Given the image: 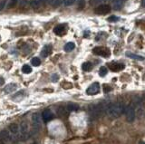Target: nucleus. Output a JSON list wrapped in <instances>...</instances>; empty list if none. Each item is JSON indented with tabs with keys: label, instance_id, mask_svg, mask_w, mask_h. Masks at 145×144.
Here are the masks:
<instances>
[{
	"label": "nucleus",
	"instance_id": "bb28decb",
	"mask_svg": "<svg viewBox=\"0 0 145 144\" xmlns=\"http://www.w3.org/2000/svg\"><path fill=\"white\" fill-rule=\"evenodd\" d=\"M119 20V17L115 16V15H112L108 18V21L109 22H117Z\"/></svg>",
	"mask_w": 145,
	"mask_h": 144
},
{
	"label": "nucleus",
	"instance_id": "7c9ffc66",
	"mask_svg": "<svg viewBox=\"0 0 145 144\" xmlns=\"http://www.w3.org/2000/svg\"><path fill=\"white\" fill-rule=\"evenodd\" d=\"M95 2H101V1H103V0H94Z\"/></svg>",
	"mask_w": 145,
	"mask_h": 144
},
{
	"label": "nucleus",
	"instance_id": "473e14b6",
	"mask_svg": "<svg viewBox=\"0 0 145 144\" xmlns=\"http://www.w3.org/2000/svg\"><path fill=\"white\" fill-rule=\"evenodd\" d=\"M103 1H105V2H108V1H110V0H103Z\"/></svg>",
	"mask_w": 145,
	"mask_h": 144
},
{
	"label": "nucleus",
	"instance_id": "a878e982",
	"mask_svg": "<svg viewBox=\"0 0 145 144\" xmlns=\"http://www.w3.org/2000/svg\"><path fill=\"white\" fill-rule=\"evenodd\" d=\"M51 80H52V82H54V83H55V82H57L59 80V76H58V74H56V73H54L52 76H51Z\"/></svg>",
	"mask_w": 145,
	"mask_h": 144
},
{
	"label": "nucleus",
	"instance_id": "4468645a",
	"mask_svg": "<svg viewBox=\"0 0 145 144\" xmlns=\"http://www.w3.org/2000/svg\"><path fill=\"white\" fill-rule=\"evenodd\" d=\"M9 131L14 134H16L19 131V126L16 123H12L9 125Z\"/></svg>",
	"mask_w": 145,
	"mask_h": 144
},
{
	"label": "nucleus",
	"instance_id": "1a4fd4ad",
	"mask_svg": "<svg viewBox=\"0 0 145 144\" xmlns=\"http://www.w3.org/2000/svg\"><path fill=\"white\" fill-rule=\"evenodd\" d=\"M52 53V46L51 45H46V46H44L43 50L41 52V55L43 57H47L51 54Z\"/></svg>",
	"mask_w": 145,
	"mask_h": 144
},
{
	"label": "nucleus",
	"instance_id": "aec40b11",
	"mask_svg": "<svg viewBox=\"0 0 145 144\" xmlns=\"http://www.w3.org/2000/svg\"><path fill=\"white\" fill-rule=\"evenodd\" d=\"M28 124L26 122H22L21 124V131H22V133L23 134H26L27 131H28Z\"/></svg>",
	"mask_w": 145,
	"mask_h": 144
},
{
	"label": "nucleus",
	"instance_id": "6e6552de",
	"mask_svg": "<svg viewBox=\"0 0 145 144\" xmlns=\"http://www.w3.org/2000/svg\"><path fill=\"white\" fill-rule=\"evenodd\" d=\"M32 120L34 122V127L35 128H38L40 127L41 125V120H40V115L38 113H34L32 116Z\"/></svg>",
	"mask_w": 145,
	"mask_h": 144
},
{
	"label": "nucleus",
	"instance_id": "0eeeda50",
	"mask_svg": "<svg viewBox=\"0 0 145 144\" xmlns=\"http://www.w3.org/2000/svg\"><path fill=\"white\" fill-rule=\"evenodd\" d=\"M42 117H43V120H45L46 122H48V121H50L51 120H53L54 114H53V112H51L49 109H46V110L44 111L43 113H42Z\"/></svg>",
	"mask_w": 145,
	"mask_h": 144
},
{
	"label": "nucleus",
	"instance_id": "f257e3e1",
	"mask_svg": "<svg viewBox=\"0 0 145 144\" xmlns=\"http://www.w3.org/2000/svg\"><path fill=\"white\" fill-rule=\"evenodd\" d=\"M107 114L111 118H118L124 112V105L122 103H112L107 107Z\"/></svg>",
	"mask_w": 145,
	"mask_h": 144
},
{
	"label": "nucleus",
	"instance_id": "5701e85b",
	"mask_svg": "<svg viewBox=\"0 0 145 144\" xmlns=\"http://www.w3.org/2000/svg\"><path fill=\"white\" fill-rule=\"evenodd\" d=\"M31 63H32V65L34 66H39V65H41V61H40V59L38 57H34L32 59V61H31Z\"/></svg>",
	"mask_w": 145,
	"mask_h": 144
},
{
	"label": "nucleus",
	"instance_id": "393cba45",
	"mask_svg": "<svg viewBox=\"0 0 145 144\" xmlns=\"http://www.w3.org/2000/svg\"><path fill=\"white\" fill-rule=\"evenodd\" d=\"M16 2H17V0H10V2L8 3V7L9 8H12L14 7L16 5Z\"/></svg>",
	"mask_w": 145,
	"mask_h": 144
},
{
	"label": "nucleus",
	"instance_id": "c85d7f7f",
	"mask_svg": "<svg viewBox=\"0 0 145 144\" xmlns=\"http://www.w3.org/2000/svg\"><path fill=\"white\" fill-rule=\"evenodd\" d=\"M4 84H5V80L3 78H0V85H2Z\"/></svg>",
	"mask_w": 145,
	"mask_h": 144
},
{
	"label": "nucleus",
	"instance_id": "b1692460",
	"mask_svg": "<svg viewBox=\"0 0 145 144\" xmlns=\"http://www.w3.org/2000/svg\"><path fill=\"white\" fill-rule=\"evenodd\" d=\"M76 1H77V0H65L64 4H65V6H66V7H69V6L74 5Z\"/></svg>",
	"mask_w": 145,
	"mask_h": 144
},
{
	"label": "nucleus",
	"instance_id": "412c9836",
	"mask_svg": "<svg viewBox=\"0 0 145 144\" xmlns=\"http://www.w3.org/2000/svg\"><path fill=\"white\" fill-rule=\"evenodd\" d=\"M22 72L26 73V74H28V73H30L32 72V68L28 65H25L24 66L22 67Z\"/></svg>",
	"mask_w": 145,
	"mask_h": 144
},
{
	"label": "nucleus",
	"instance_id": "2f4dec72",
	"mask_svg": "<svg viewBox=\"0 0 145 144\" xmlns=\"http://www.w3.org/2000/svg\"><path fill=\"white\" fill-rule=\"evenodd\" d=\"M139 144H145V142L144 141H140V143Z\"/></svg>",
	"mask_w": 145,
	"mask_h": 144
},
{
	"label": "nucleus",
	"instance_id": "20e7f679",
	"mask_svg": "<svg viewBox=\"0 0 145 144\" xmlns=\"http://www.w3.org/2000/svg\"><path fill=\"white\" fill-rule=\"evenodd\" d=\"M111 7L109 5H101L99 7H97L95 8V13L99 14V15H106V14L110 13L111 11Z\"/></svg>",
	"mask_w": 145,
	"mask_h": 144
},
{
	"label": "nucleus",
	"instance_id": "cd10ccee",
	"mask_svg": "<svg viewBox=\"0 0 145 144\" xmlns=\"http://www.w3.org/2000/svg\"><path fill=\"white\" fill-rule=\"evenodd\" d=\"M103 91H104V93H109V92L112 91V88L108 85H104L103 86Z\"/></svg>",
	"mask_w": 145,
	"mask_h": 144
},
{
	"label": "nucleus",
	"instance_id": "39448f33",
	"mask_svg": "<svg viewBox=\"0 0 145 144\" xmlns=\"http://www.w3.org/2000/svg\"><path fill=\"white\" fill-rule=\"evenodd\" d=\"M126 120H128V122H132L135 119V112L134 109L132 107V106H129V107L126 109Z\"/></svg>",
	"mask_w": 145,
	"mask_h": 144
},
{
	"label": "nucleus",
	"instance_id": "f8f14e48",
	"mask_svg": "<svg viewBox=\"0 0 145 144\" xmlns=\"http://www.w3.org/2000/svg\"><path fill=\"white\" fill-rule=\"evenodd\" d=\"M10 135L7 131H2L0 132V140H5V141H8L10 140Z\"/></svg>",
	"mask_w": 145,
	"mask_h": 144
},
{
	"label": "nucleus",
	"instance_id": "f3484780",
	"mask_svg": "<svg viewBox=\"0 0 145 144\" xmlns=\"http://www.w3.org/2000/svg\"><path fill=\"white\" fill-rule=\"evenodd\" d=\"M82 68L84 71L85 72H90L92 70V68H93V65H92V64L90 62H85L82 64Z\"/></svg>",
	"mask_w": 145,
	"mask_h": 144
},
{
	"label": "nucleus",
	"instance_id": "9b49d317",
	"mask_svg": "<svg viewBox=\"0 0 145 144\" xmlns=\"http://www.w3.org/2000/svg\"><path fill=\"white\" fill-rule=\"evenodd\" d=\"M17 89V85L15 84H10L8 85H7L5 87V92L7 93H13L15 92V90Z\"/></svg>",
	"mask_w": 145,
	"mask_h": 144
},
{
	"label": "nucleus",
	"instance_id": "ddd939ff",
	"mask_svg": "<svg viewBox=\"0 0 145 144\" xmlns=\"http://www.w3.org/2000/svg\"><path fill=\"white\" fill-rule=\"evenodd\" d=\"M126 56H127V57H130V58H132V59H134V60H138V61L144 60V57H142V56H141V55H138V54H132L130 52H127V53H126Z\"/></svg>",
	"mask_w": 145,
	"mask_h": 144
},
{
	"label": "nucleus",
	"instance_id": "4be33fe9",
	"mask_svg": "<svg viewBox=\"0 0 145 144\" xmlns=\"http://www.w3.org/2000/svg\"><path fill=\"white\" fill-rule=\"evenodd\" d=\"M107 73H108V70H107V68H106L105 66H102L101 68H100V70H99V74H100V76L103 77V76L106 75Z\"/></svg>",
	"mask_w": 145,
	"mask_h": 144
},
{
	"label": "nucleus",
	"instance_id": "9d476101",
	"mask_svg": "<svg viewBox=\"0 0 145 144\" xmlns=\"http://www.w3.org/2000/svg\"><path fill=\"white\" fill-rule=\"evenodd\" d=\"M54 34H56L57 35H61V34H64V33L65 32V26L64 25H59V26H55L54 29Z\"/></svg>",
	"mask_w": 145,
	"mask_h": 144
},
{
	"label": "nucleus",
	"instance_id": "423d86ee",
	"mask_svg": "<svg viewBox=\"0 0 145 144\" xmlns=\"http://www.w3.org/2000/svg\"><path fill=\"white\" fill-rule=\"evenodd\" d=\"M110 70L113 72H119L122 69H124V65L120 64V63H110L108 65Z\"/></svg>",
	"mask_w": 145,
	"mask_h": 144
},
{
	"label": "nucleus",
	"instance_id": "2eb2a0df",
	"mask_svg": "<svg viewBox=\"0 0 145 144\" xmlns=\"http://www.w3.org/2000/svg\"><path fill=\"white\" fill-rule=\"evenodd\" d=\"M74 48H75V45H74V43H73V42H69V43H67L65 45L64 49H65V52H72Z\"/></svg>",
	"mask_w": 145,
	"mask_h": 144
},
{
	"label": "nucleus",
	"instance_id": "a211bd4d",
	"mask_svg": "<svg viewBox=\"0 0 145 144\" xmlns=\"http://www.w3.org/2000/svg\"><path fill=\"white\" fill-rule=\"evenodd\" d=\"M41 4H42V1L41 0H32L30 3L31 7H33V8H39V7H41Z\"/></svg>",
	"mask_w": 145,
	"mask_h": 144
},
{
	"label": "nucleus",
	"instance_id": "dca6fc26",
	"mask_svg": "<svg viewBox=\"0 0 145 144\" xmlns=\"http://www.w3.org/2000/svg\"><path fill=\"white\" fill-rule=\"evenodd\" d=\"M125 0H113V9H120Z\"/></svg>",
	"mask_w": 145,
	"mask_h": 144
},
{
	"label": "nucleus",
	"instance_id": "7ed1b4c3",
	"mask_svg": "<svg viewBox=\"0 0 145 144\" xmlns=\"http://www.w3.org/2000/svg\"><path fill=\"white\" fill-rule=\"evenodd\" d=\"M100 92V84L98 83H93L87 88L86 93L88 95H95Z\"/></svg>",
	"mask_w": 145,
	"mask_h": 144
},
{
	"label": "nucleus",
	"instance_id": "f03ea898",
	"mask_svg": "<svg viewBox=\"0 0 145 144\" xmlns=\"http://www.w3.org/2000/svg\"><path fill=\"white\" fill-rule=\"evenodd\" d=\"M93 54H95L100 56H102V57H105V58H108L111 55L110 49L107 47H103V46H97V47L93 48Z\"/></svg>",
	"mask_w": 145,
	"mask_h": 144
},
{
	"label": "nucleus",
	"instance_id": "c756f323",
	"mask_svg": "<svg viewBox=\"0 0 145 144\" xmlns=\"http://www.w3.org/2000/svg\"><path fill=\"white\" fill-rule=\"evenodd\" d=\"M141 6H142V7H145V0H142V1H141Z\"/></svg>",
	"mask_w": 145,
	"mask_h": 144
},
{
	"label": "nucleus",
	"instance_id": "6ab92c4d",
	"mask_svg": "<svg viewBox=\"0 0 145 144\" xmlns=\"http://www.w3.org/2000/svg\"><path fill=\"white\" fill-rule=\"evenodd\" d=\"M66 109L69 112H74V111H77L79 109V106L76 103H69L67 105V107H66Z\"/></svg>",
	"mask_w": 145,
	"mask_h": 144
}]
</instances>
